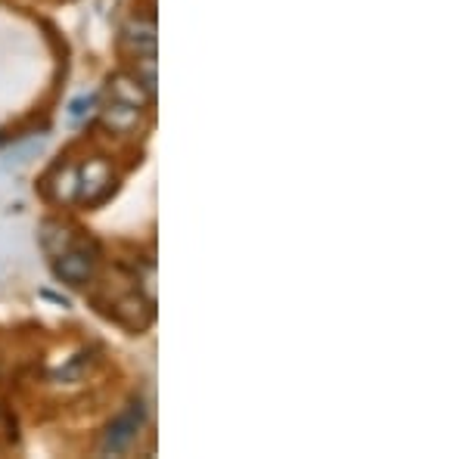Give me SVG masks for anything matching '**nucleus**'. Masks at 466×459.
Returning <instances> with one entry per match:
<instances>
[{
    "instance_id": "f257e3e1",
    "label": "nucleus",
    "mask_w": 466,
    "mask_h": 459,
    "mask_svg": "<svg viewBox=\"0 0 466 459\" xmlns=\"http://www.w3.org/2000/svg\"><path fill=\"white\" fill-rule=\"evenodd\" d=\"M147 419V410L140 401H134L122 416L116 419L109 428H106V438H103V454H122V450L131 447V441L137 438L140 425Z\"/></svg>"
},
{
    "instance_id": "f03ea898",
    "label": "nucleus",
    "mask_w": 466,
    "mask_h": 459,
    "mask_svg": "<svg viewBox=\"0 0 466 459\" xmlns=\"http://www.w3.org/2000/svg\"><path fill=\"white\" fill-rule=\"evenodd\" d=\"M94 274V258L87 252H69V254H59L56 261V276L69 285H81L90 280Z\"/></svg>"
},
{
    "instance_id": "7ed1b4c3",
    "label": "nucleus",
    "mask_w": 466,
    "mask_h": 459,
    "mask_svg": "<svg viewBox=\"0 0 466 459\" xmlns=\"http://www.w3.org/2000/svg\"><path fill=\"white\" fill-rule=\"evenodd\" d=\"M109 90L118 103H127V106H144L147 100H153V94L147 90V85L140 78H131V75H118V78L109 81Z\"/></svg>"
},
{
    "instance_id": "20e7f679",
    "label": "nucleus",
    "mask_w": 466,
    "mask_h": 459,
    "mask_svg": "<svg viewBox=\"0 0 466 459\" xmlns=\"http://www.w3.org/2000/svg\"><path fill=\"white\" fill-rule=\"evenodd\" d=\"M125 35H127V41L134 44L137 56H144V59H153L156 56V25L149 19L131 22V25L125 28Z\"/></svg>"
},
{
    "instance_id": "39448f33",
    "label": "nucleus",
    "mask_w": 466,
    "mask_h": 459,
    "mask_svg": "<svg viewBox=\"0 0 466 459\" xmlns=\"http://www.w3.org/2000/svg\"><path fill=\"white\" fill-rule=\"evenodd\" d=\"M96 190H103V195L112 190V177L103 162H90L85 168V184H81V195L90 202H100V193Z\"/></svg>"
},
{
    "instance_id": "423d86ee",
    "label": "nucleus",
    "mask_w": 466,
    "mask_h": 459,
    "mask_svg": "<svg viewBox=\"0 0 466 459\" xmlns=\"http://www.w3.org/2000/svg\"><path fill=\"white\" fill-rule=\"evenodd\" d=\"M103 122H106L112 131H131V127L140 122V109L116 100L112 106H106V112H103Z\"/></svg>"
},
{
    "instance_id": "0eeeda50",
    "label": "nucleus",
    "mask_w": 466,
    "mask_h": 459,
    "mask_svg": "<svg viewBox=\"0 0 466 459\" xmlns=\"http://www.w3.org/2000/svg\"><path fill=\"white\" fill-rule=\"evenodd\" d=\"M44 149V140H28V143H19L16 149H10L4 159V168H13V165H25L32 155H37Z\"/></svg>"
},
{
    "instance_id": "6e6552de",
    "label": "nucleus",
    "mask_w": 466,
    "mask_h": 459,
    "mask_svg": "<svg viewBox=\"0 0 466 459\" xmlns=\"http://www.w3.org/2000/svg\"><path fill=\"white\" fill-rule=\"evenodd\" d=\"M90 106H94V96H78V100H72V106H69L72 122H78L85 112H90Z\"/></svg>"
}]
</instances>
